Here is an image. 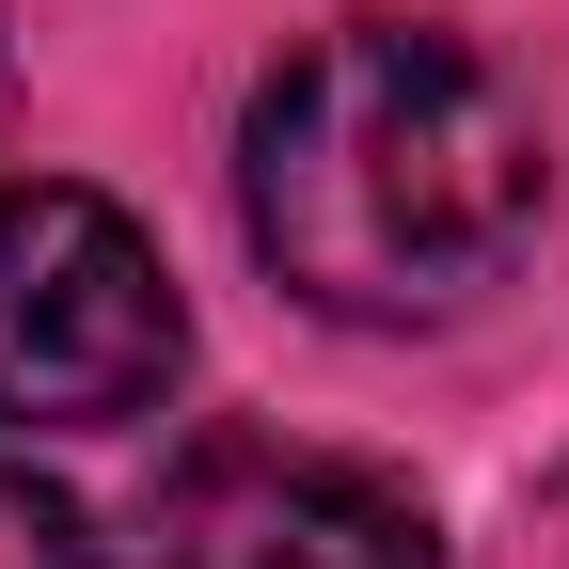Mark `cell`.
<instances>
[{"mask_svg":"<svg viewBox=\"0 0 569 569\" xmlns=\"http://www.w3.org/2000/svg\"><path fill=\"white\" fill-rule=\"evenodd\" d=\"M159 569H443V522L380 459L284 443V427H206L159 475Z\"/></svg>","mask_w":569,"mask_h":569,"instance_id":"cell-3","label":"cell"},{"mask_svg":"<svg viewBox=\"0 0 569 569\" xmlns=\"http://www.w3.org/2000/svg\"><path fill=\"white\" fill-rule=\"evenodd\" d=\"M538 111L507 63L427 17H332L238 111V222L253 253L348 332L475 317L538 238Z\"/></svg>","mask_w":569,"mask_h":569,"instance_id":"cell-1","label":"cell"},{"mask_svg":"<svg viewBox=\"0 0 569 569\" xmlns=\"http://www.w3.org/2000/svg\"><path fill=\"white\" fill-rule=\"evenodd\" d=\"M0 569H96V522H80V490H48L17 443H0Z\"/></svg>","mask_w":569,"mask_h":569,"instance_id":"cell-4","label":"cell"},{"mask_svg":"<svg viewBox=\"0 0 569 569\" xmlns=\"http://www.w3.org/2000/svg\"><path fill=\"white\" fill-rule=\"evenodd\" d=\"M0 111H17V48H0Z\"/></svg>","mask_w":569,"mask_h":569,"instance_id":"cell-5","label":"cell"},{"mask_svg":"<svg viewBox=\"0 0 569 569\" xmlns=\"http://www.w3.org/2000/svg\"><path fill=\"white\" fill-rule=\"evenodd\" d=\"M190 365V301L159 238L80 174L0 190V443H96L142 427Z\"/></svg>","mask_w":569,"mask_h":569,"instance_id":"cell-2","label":"cell"}]
</instances>
